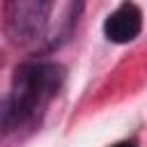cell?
<instances>
[{"instance_id": "6da1fadb", "label": "cell", "mask_w": 147, "mask_h": 147, "mask_svg": "<svg viewBox=\"0 0 147 147\" xmlns=\"http://www.w3.org/2000/svg\"><path fill=\"white\" fill-rule=\"evenodd\" d=\"M64 83V67L48 60H28L16 67L7 96L0 99V138L39 126L46 108Z\"/></svg>"}, {"instance_id": "7a4b0ae2", "label": "cell", "mask_w": 147, "mask_h": 147, "mask_svg": "<svg viewBox=\"0 0 147 147\" xmlns=\"http://www.w3.org/2000/svg\"><path fill=\"white\" fill-rule=\"evenodd\" d=\"M55 0H5L2 28L11 46H34L46 37Z\"/></svg>"}, {"instance_id": "3957f363", "label": "cell", "mask_w": 147, "mask_h": 147, "mask_svg": "<svg viewBox=\"0 0 147 147\" xmlns=\"http://www.w3.org/2000/svg\"><path fill=\"white\" fill-rule=\"evenodd\" d=\"M142 30V11L133 0H124L103 21V34L113 44H129Z\"/></svg>"}, {"instance_id": "277c9868", "label": "cell", "mask_w": 147, "mask_h": 147, "mask_svg": "<svg viewBox=\"0 0 147 147\" xmlns=\"http://www.w3.org/2000/svg\"><path fill=\"white\" fill-rule=\"evenodd\" d=\"M110 147H138V142L136 140H119V142H115Z\"/></svg>"}]
</instances>
